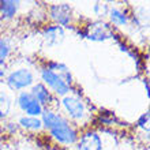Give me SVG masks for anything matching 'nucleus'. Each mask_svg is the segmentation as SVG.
Segmentation results:
<instances>
[{
    "instance_id": "nucleus-14",
    "label": "nucleus",
    "mask_w": 150,
    "mask_h": 150,
    "mask_svg": "<svg viewBox=\"0 0 150 150\" xmlns=\"http://www.w3.org/2000/svg\"><path fill=\"white\" fill-rule=\"evenodd\" d=\"M49 70H52L53 72H56V74L59 75L60 78L63 79L64 82L67 83L68 86L71 85V82H72V76H71V74H70V70H68L64 64H62V63H51L49 64Z\"/></svg>"
},
{
    "instance_id": "nucleus-15",
    "label": "nucleus",
    "mask_w": 150,
    "mask_h": 150,
    "mask_svg": "<svg viewBox=\"0 0 150 150\" xmlns=\"http://www.w3.org/2000/svg\"><path fill=\"white\" fill-rule=\"evenodd\" d=\"M109 18H111L112 23L116 25V26H124L127 23V21H128L127 15L119 8H112L109 11Z\"/></svg>"
},
{
    "instance_id": "nucleus-11",
    "label": "nucleus",
    "mask_w": 150,
    "mask_h": 150,
    "mask_svg": "<svg viewBox=\"0 0 150 150\" xmlns=\"http://www.w3.org/2000/svg\"><path fill=\"white\" fill-rule=\"evenodd\" d=\"M18 7H19L18 1H12V0L0 1V16L4 18V19H11L16 14Z\"/></svg>"
},
{
    "instance_id": "nucleus-18",
    "label": "nucleus",
    "mask_w": 150,
    "mask_h": 150,
    "mask_svg": "<svg viewBox=\"0 0 150 150\" xmlns=\"http://www.w3.org/2000/svg\"><path fill=\"white\" fill-rule=\"evenodd\" d=\"M0 75H1V71H0Z\"/></svg>"
},
{
    "instance_id": "nucleus-6",
    "label": "nucleus",
    "mask_w": 150,
    "mask_h": 150,
    "mask_svg": "<svg viewBox=\"0 0 150 150\" xmlns=\"http://www.w3.org/2000/svg\"><path fill=\"white\" fill-rule=\"evenodd\" d=\"M76 150H103V141L96 131H87L76 139Z\"/></svg>"
},
{
    "instance_id": "nucleus-3",
    "label": "nucleus",
    "mask_w": 150,
    "mask_h": 150,
    "mask_svg": "<svg viewBox=\"0 0 150 150\" xmlns=\"http://www.w3.org/2000/svg\"><path fill=\"white\" fill-rule=\"evenodd\" d=\"M6 83L10 90L12 91H23L25 89L34 85V75L32 70L26 67L18 68L15 71H11L6 78Z\"/></svg>"
},
{
    "instance_id": "nucleus-5",
    "label": "nucleus",
    "mask_w": 150,
    "mask_h": 150,
    "mask_svg": "<svg viewBox=\"0 0 150 150\" xmlns=\"http://www.w3.org/2000/svg\"><path fill=\"white\" fill-rule=\"evenodd\" d=\"M18 107L25 113V116H33V117H38L44 112V108L40 105L30 91H19L18 98H16Z\"/></svg>"
},
{
    "instance_id": "nucleus-8",
    "label": "nucleus",
    "mask_w": 150,
    "mask_h": 150,
    "mask_svg": "<svg viewBox=\"0 0 150 150\" xmlns=\"http://www.w3.org/2000/svg\"><path fill=\"white\" fill-rule=\"evenodd\" d=\"M51 15L59 23V26H66L71 21V8L66 3L55 4L51 7Z\"/></svg>"
},
{
    "instance_id": "nucleus-4",
    "label": "nucleus",
    "mask_w": 150,
    "mask_h": 150,
    "mask_svg": "<svg viewBox=\"0 0 150 150\" xmlns=\"http://www.w3.org/2000/svg\"><path fill=\"white\" fill-rule=\"evenodd\" d=\"M41 78H42L44 85L49 90L53 91L55 94L64 97V96H67L70 93V86L56 72H53L49 68H42L41 70Z\"/></svg>"
},
{
    "instance_id": "nucleus-2",
    "label": "nucleus",
    "mask_w": 150,
    "mask_h": 150,
    "mask_svg": "<svg viewBox=\"0 0 150 150\" xmlns=\"http://www.w3.org/2000/svg\"><path fill=\"white\" fill-rule=\"evenodd\" d=\"M64 112L72 122L82 123L87 119V109L83 100L76 94H67L62 98Z\"/></svg>"
},
{
    "instance_id": "nucleus-12",
    "label": "nucleus",
    "mask_w": 150,
    "mask_h": 150,
    "mask_svg": "<svg viewBox=\"0 0 150 150\" xmlns=\"http://www.w3.org/2000/svg\"><path fill=\"white\" fill-rule=\"evenodd\" d=\"M18 124L22 128H26L29 131H40L44 127L41 119L33 117V116H21L19 120H18Z\"/></svg>"
},
{
    "instance_id": "nucleus-16",
    "label": "nucleus",
    "mask_w": 150,
    "mask_h": 150,
    "mask_svg": "<svg viewBox=\"0 0 150 150\" xmlns=\"http://www.w3.org/2000/svg\"><path fill=\"white\" fill-rule=\"evenodd\" d=\"M10 53H11L10 44H8L7 41H4V40H0V66H4V64H6Z\"/></svg>"
},
{
    "instance_id": "nucleus-7",
    "label": "nucleus",
    "mask_w": 150,
    "mask_h": 150,
    "mask_svg": "<svg viewBox=\"0 0 150 150\" xmlns=\"http://www.w3.org/2000/svg\"><path fill=\"white\" fill-rule=\"evenodd\" d=\"M85 36L87 38L93 40V41H103V40L111 38L112 32H111V28L107 23H104V22H96V23H91L87 28Z\"/></svg>"
},
{
    "instance_id": "nucleus-10",
    "label": "nucleus",
    "mask_w": 150,
    "mask_h": 150,
    "mask_svg": "<svg viewBox=\"0 0 150 150\" xmlns=\"http://www.w3.org/2000/svg\"><path fill=\"white\" fill-rule=\"evenodd\" d=\"M33 94V97L40 103L41 107H45V105H49L52 103V93L51 90L48 89L44 83H37V85H33V89L30 91Z\"/></svg>"
},
{
    "instance_id": "nucleus-9",
    "label": "nucleus",
    "mask_w": 150,
    "mask_h": 150,
    "mask_svg": "<svg viewBox=\"0 0 150 150\" xmlns=\"http://www.w3.org/2000/svg\"><path fill=\"white\" fill-rule=\"evenodd\" d=\"M44 40L47 42L48 47H53V45H57L63 41L64 38V30L62 26L56 25V26H49L44 30Z\"/></svg>"
},
{
    "instance_id": "nucleus-13",
    "label": "nucleus",
    "mask_w": 150,
    "mask_h": 150,
    "mask_svg": "<svg viewBox=\"0 0 150 150\" xmlns=\"http://www.w3.org/2000/svg\"><path fill=\"white\" fill-rule=\"evenodd\" d=\"M12 108V98L8 91L0 90V119L8 117Z\"/></svg>"
},
{
    "instance_id": "nucleus-1",
    "label": "nucleus",
    "mask_w": 150,
    "mask_h": 150,
    "mask_svg": "<svg viewBox=\"0 0 150 150\" xmlns=\"http://www.w3.org/2000/svg\"><path fill=\"white\" fill-rule=\"evenodd\" d=\"M41 122L42 126L49 131L52 138L56 139L59 143L70 146L76 142L78 139L76 130L62 115H57L52 111H44L41 115Z\"/></svg>"
},
{
    "instance_id": "nucleus-17",
    "label": "nucleus",
    "mask_w": 150,
    "mask_h": 150,
    "mask_svg": "<svg viewBox=\"0 0 150 150\" xmlns=\"http://www.w3.org/2000/svg\"><path fill=\"white\" fill-rule=\"evenodd\" d=\"M0 150H3V149H1V145H0Z\"/></svg>"
}]
</instances>
